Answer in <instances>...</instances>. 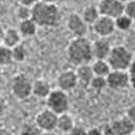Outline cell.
<instances>
[{"instance_id":"obj_1","label":"cell","mask_w":135,"mask_h":135,"mask_svg":"<svg viewBox=\"0 0 135 135\" xmlns=\"http://www.w3.org/2000/svg\"><path fill=\"white\" fill-rule=\"evenodd\" d=\"M68 61L76 67L90 65L94 59L92 42L85 37H74L67 47Z\"/></svg>"},{"instance_id":"obj_2","label":"cell","mask_w":135,"mask_h":135,"mask_svg":"<svg viewBox=\"0 0 135 135\" xmlns=\"http://www.w3.org/2000/svg\"><path fill=\"white\" fill-rule=\"evenodd\" d=\"M31 19L38 27H56L62 19V13L56 4L40 1L32 7Z\"/></svg>"},{"instance_id":"obj_3","label":"cell","mask_w":135,"mask_h":135,"mask_svg":"<svg viewBox=\"0 0 135 135\" xmlns=\"http://www.w3.org/2000/svg\"><path fill=\"white\" fill-rule=\"evenodd\" d=\"M112 71H125L127 72L133 60L132 52L123 45L113 46L110 55L106 60Z\"/></svg>"},{"instance_id":"obj_4","label":"cell","mask_w":135,"mask_h":135,"mask_svg":"<svg viewBox=\"0 0 135 135\" xmlns=\"http://www.w3.org/2000/svg\"><path fill=\"white\" fill-rule=\"evenodd\" d=\"M33 82L25 74H17L11 81V92L17 100H26L32 95Z\"/></svg>"},{"instance_id":"obj_5","label":"cell","mask_w":135,"mask_h":135,"mask_svg":"<svg viewBox=\"0 0 135 135\" xmlns=\"http://www.w3.org/2000/svg\"><path fill=\"white\" fill-rule=\"evenodd\" d=\"M46 108L57 115L67 113L70 108V99L67 92L60 89L51 91L46 98Z\"/></svg>"},{"instance_id":"obj_6","label":"cell","mask_w":135,"mask_h":135,"mask_svg":"<svg viewBox=\"0 0 135 135\" xmlns=\"http://www.w3.org/2000/svg\"><path fill=\"white\" fill-rule=\"evenodd\" d=\"M124 7L125 3L121 0H100L98 4L100 14L113 19L124 14Z\"/></svg>"},{"instance_id":"obj_7","label":"cell","mask_w":135,"mask_h":135,"mask_svg":"<svg viewBox=\"0 0 135 135\" xmlns=\"http://www.w3.org/2000/svg\"><path fill=\"white\" fill-rule=\"evenodd\" d=\"M59 115L52 112L50 109H45L40 111L35 117V125L40 128L42 132L54 131L57 125Z\"/></svg>"},{"instance_id":"obj_8","label":"cell","mask_w":135,"mask_h":135,"mask_svg":"<svg viewBox=\"0 0 135 135\" xmlns=\"http://www.w3.org/2000/svg\"><path fill=\"white\" fill-rule=\"evenodd\" d=\"M67 27L75 37H85L88 31V24L83 17L77 13H71L67 19Z\"/></svg>"},{"instance_id":"obj_9","label":"cell","mask_w":135,"mask_h":135,"mask_svg":"<svg viewBox=\"0 0 135 135\" xmlns=\"http://www.w3.org/2000/svg\"><path fill=\"white\" fill-rule=\"evenodd\" d=\"M92 27H93L94 32L99 37L106 38L109 35L114 33V31L116 29L115 19L101 15V16L98 18V20L92 25Z\"/></svg>"},{"instance_id":"obj_10","label":"cell","mask_w":135,"mask_h":135,"mask_svg":"<svg viewBox=\"0 0 135 135\" xmlns=\"http://www.w3.org/2000/svg\"><path fill=\"white\" fill-rule=\"evenodd\" d=\"M107 87L112 90H121L130 84L128 72L125 71H111L106 77Z\"/></svg>"},{"instance_id":"obj_11","label":"cell","mask_w":135,"mask_h":135,"mask_svg":"<svg viewBox=\"0 0 135 135\" xmlns=\"http://www.w3.org/2000/svg\"><path fill=\"white\" fill-rule=\"evenodd\" d=\"M56 85L60 90L67 92V93L74 90L79 85L76 72L72 71V70L62 71L56 78Z\"/></svg>"},{"instance_id":"obj_12","label":"cell","mask_w":135,"mask_h":135,"mask_svg":"<svg viewBox=\"0 0 135 135\" xmlns=\"http://www.w3.org/2000/svg\"><path fill=\"white\" fill-rule=\"evenodd\" d=\"M112 50L107 38L99 37L92 42V51L95 60H107Z\"/></svg>"},{"instance_id":"obj_13","label":"cell","mask_w":135,"mask_h":135,"mask_svg":"<svg viewBox=\"0 0 135 135\" xmlns=\"http://www.w3.org/2000/svg\"><path fill=\"white\" fill-rule=\"evenodd\" d=\"M115 135H133L135 124L126 117H121L110 123Z\"/></svg>"},{"instance_id":"obj_14","label":"cell","mask_w":135,"mask_h":135,"mask_svg":"<svg viewBox=\"0 0 135 135\" xmlns=\"http://www.w3.org/2000/svg\"><path fill=\"white\" fill-rule=\"evenodd\" d=\"M77 77H78V82L79 85L82 86L83 88H88L90 87L92 80L94 79L95 75L92 70V67L90 65H84L77 68Z\"/></svg>"},{"instance_id":"obj_15","label":"cell","mask_w":135,"mask_h":135,"mask_svg":"<svg viewBox=\"0 0 135 135\" xmlns=\"http://www.w3.org/2000/svg\"><path fill=\"white\" fill-rule=\"evenodd\" d=\"M21 37L22 36H21V34L18 31L17 28L9 27L7 28V29H5L2 45H5L6 47L12 50L16 45L21 44Z\"/></svg>"},{"instance_id":"obj_16","label":"cell","mask_w":135,"mask_h":135,"mask_svg":"<svg viewBox=\"0 0 135 135\" xmlns=\"http://www.w3.org/2000/svg\"><path fill=\"white\" fill-rule=\"evenodd\" d=\"M51 85L45 79H37L32 84V95L38 99H46L51 92Z\"/></svg>"},{"instance_id":"obj_17","label":"cell","mask_w":135,"mask_h":135,"mask_svg":"<svg viewBox=\"0 0 135 135\" xmlns=\"http://www.w3.org/2000/svg\"><path fill=\"white\" fill-rule=\"evenodd\" d=\"M37 28H38V26L36 25V23L30 18V19L19 21L17 29L20 32L22 37H32L36 33Z\"/></svg>"},{"instance_id":"obj_18","label":"cell","mask_w":135,"mask_h":135,"mask_svg":"<svg viewBox=\"0 0 135 135\" xmlns=\"http://www.w3.org/2000/svg\"><path fill=\"white\" fill-rule=\"evenodd\" d=\"M75 121H74L73 117L68 114H62V115H59V118H57V125H56V129H59L62 133H70L72 130L75 128Z\"/></svg>"},{"instance_id":"obj_19","label":"cell","mask_w":135,"mask_h":135,"mask_svg":"<svg viewBox=\"0 0 135 135\" xmlns=\"http://www.w3.org/2000/svg\"><path fill=\"white\" fill-rule=\"evenodd\" d=\"M81 16L83 17L84 21L88 25H93L98 20V18L101 16V14L99 12L98 6L89 5L87 6L86 8H84V10L82 12Z\"/></svg>"},{"instance_id":"obj_20","label":"cell","mask_w":135,"mask_h":135,"mask_svg":"<svg viewBox=\"0 0 135 135\" xmlns=\"http://www.w3.org/2000/svg\"><path fill=\"white\" fill-rule=\"evenodd\" d=\"M91 67H92V70L94 72V75L97 77L106 78L110 74V72L112 71L106 60H95Z\"/></svg>"},{"instance_id":"obj_21","label":"cell","mask_w":135,"mask_h":135,"mask_svg":"<svg viewBox=\"0 0 135 135\" xmlns=\"http://www.w3.org/2000/svg\"><path fill=\"white\" fill-rule=\"evenodd\" d=\"M11 52H12L13 62H25V60L27 59V56H28L27 49L22 44H20V45H16L15 47H13L11 50Z\"/></svg>"},{"instance_id":"obj_22","label":"cell","mask_w":135,"mask_h":135,"mask_svg":"<svg viewBox=\"0 0 135 135\" xmlns=\"http://www.w3.org/2000/svg\"><path fill=\"white\" fill-rule=\"evenodd\" d=\"M13 62L11 50L5 45H0V68L7 67Z\"/></svg>"},{"instance_id":"obj_23","label":"cell","mask_w":135,"mask_h":135,"mask_svg":"<svg viewBox=\"0 0 135 135\" xmlns=\"http://www.w3.org/2000/svg\"><path fill=\"white\" fill-rule=\"evenodd\" d=\"M115 25H116V28L119 30L126 31V30H129L133 26V20L127 15L122 14L115 19Z\"/></svg>"},{"instance_id":"obj_24","label":"cell","mask_w":135,"mask_h":135,"mask_svg":"<svg viewBox=\"0 0 135 135\" xmlns=\"http://www.w3.org/2000/svg\"><path fill=\"white\" fill-rule=\"evenodd\" d=\"M15 13H16V17L19 19V21L30 19L32 16V8L24 5H19Z\"/></svg>"},{"instance_id":"obj_25","label":"cell","mask_w":135,"mask_h":135,"mask_svg":"<svg viewBox=\"0 0 135 135\" xmlns=\"http://www.w3.org/2000/svg\"><path fill=\"white\" fill-rule=\"evenodd\" d=\"M90 87L94 91H96V92H101L102 90H104V89L107 87V81H106V78L95 76L94 79L92 80V82H91Z\"/></svg>"},{"instance_id":"obj_26","label":"cell","mask_w":135,"mask_h":135,"mask_svg":"<svg viewBox=\"0 0 135 135\" xmlns=\"http://www.w3.org/2000/svg\"><path fill=\"white\" fill-rule=\"evenodd\" d=\"M42 131L35 124H26L20 130L19 135H41Z\"/></svg>"},{"instance_id":"obj_27","label":"cell","mask_w":135,"mask_h":135,"mask_svg":"<svg viewBox=\"0 0 135 135\" xmlns=\"http://www.w3.org/2000/svg\"><path fill=\"white\" fill-rule=\"evenodd\" d=\"M124 14L131 18L132 20H135V0H131L125 3Z\"/></svg>"},{"instance_id":"obj_28","label":"cell","mask_w":135,"mask_h":135,"mask_svg":"<svg viewBox=\"0 0 135 135\" xmlns=\"http://www.w3.org/2000/svg\"><path fill=\"white\" fill-rule=\"evenodd\" d=\"M128 75H129V80H130V85L135 88V60L132 62L130 68L128 69Z\"/></svg>"},{"instance_id":"obj_29","label":"cell","mask_w":135,"mask_h":135,"mask_svg":"<svg viewBox=\"0 0 135 135\" xmlns=\"http://www.w3.org/2000/svg\"><path fill=\"white\" fill-rule=\"evenodd\" d=\"M127 118L129 119L132 123L135 124V104L131 105L127 110Z\"/></svg>"},{"instance_id":"obj_30","label":"cell","mask_w":135,"mask_h":135,"mask_svg":"<svg viewBox=\"0 0 135 135\" xmlns=\"http://www.w3.org/2000/svg\"><path fill=\"white\" fill-rule=\"evenodd\" d=\"M67 135H87V130H85L83 127H75Z\"/></svg>"},{"instance_id":"obj_31","label":"cell","mask_w":135,"mask_h":135,"mask_svg":"<svg viewBox=\"0 0 135 135\" xmlns=\"http://www.w3.org/2000/svg\"><path fill=\"white\" fill-rule=\"evenodd\" d=\"M19 1V4L20 5H24V6H27V7H33L36 3L40 2V0H18Z\"/></svg>"},{"instance_id":"obj_32","label":"cell","mask_w":135,"mask_h":135,"mask_svg":"<svg viewBox=\"0 0 135 135\" xmlns=\"http://www.w3.org/2000/svg\"><path fill=\"white\" fill-rule=\"evenodd\" d=\"M6 108H7V104H6L5 99L2 96H0V117H2L4 115Z\"/></svg>"},{"instance_id":"obj_33","label":"cell","mask_w":135,"mask_h":135,"mask_svg":"<svg viewBox=\"0 0 135 135\" xmlns=\"http://www.w3.org/2000/svg\"><path fill=\"white\" fill-rule=\"evenodd\" d=\"M102 132H103V135H115V133H114V131H113L112 127H111L110 124L105 125L103 127V129H102Z\"/></svg>"},{"instance_id":"obj_34","label":"cell","mask_w":135,"mask_h":135,"mask_svg":"<svg viewBox=\"0 0 135 135\" xmlns=\"http://www.w3.org/2000/svg\"><path fill=\"white\" fill-rule=\"evenodd\" d=\"M87 135H103V132H102V129H100V128L93 127V128L87 130Z\"/></svg>"},{"instance_id":"obj_35","label":"cell","mask_w":135,"mask_h":135,"mask_svg":"<svg viewBox=\"0 0 135 135\" xmlns=\"http://www.w3.org/2000/svg\"><path fill=\"white\" fill-rule=\"evenodd\" d=\"M0 135H15L6 128H0Z\"/></svg>"},{"instance_id":"obj_36","label":"cell","mask_w":135,"mask_h":135,"mask_svg":"<svg viewBox=\"0 0 135 135\" xmlns=\"http://www.w3.org/2000/svg\"><path fill=\"white\" fill-rule=\"evenodd\" d=\"M4 32H5V29L2 27V25L0 24V45H2L3 36H4Z\"/></svg>"},{"instance_id":"obj_37","label":"cell","mask_w":135,"mask_h":135,"mask_svg":"<svg viewBox=\"0 0 135 135\" xmlns=\"http://www.w3.org/2000/svg\"><path fill=\"white\" fill-rule=\"evenodd\" d=\"M40 2H45V3H52V4H56L57 2V0H40Z\"/></svg>"},{"instance_id":"obj_38","label":"cell","mask_w":135,"mask_h":135,"mask_svg":"<svg viewBox=\"0 0 135 135\" xmlns=\"http://www.w3.org/2000/svg\"><path fill=\"white\" fill-rule=\"evenodd\" d=\"M41 135H57L56 132H54V131H49V132H42V134Z\"/></svg>"},{"instance_id":"obj_39","label":"cell","mask_w":135,"mask_h":135,"mask_svg":"<svg viewBox=\"0 0 135 135\" xmlns=\"http://www.w3.org/2000/svg\"><path fill=\"white\" fill-rule=\"evenodd\" d=\"M122 2H124V3H126V2H129V1H131V0H121Z\"/></svg>"},{"instance_id":"obj_40","label":"cell","mask_w":135,"mask_h":135,"mask_svg":"<svg viewBox=\"0 0 135 135\" xmlns=\"http://www.w3.org/2000/svg\"><path fill=\"white\" fill-rule=\"evenodd\" d=\"M132 27L135 29V20H133V26H132Z\"/></svg>"},{"instance_id":"obj_41","label":"cell","mask_w":135,"mask_h":135,"mask_svg":"<svg viewBox=\"0 0 135 135\" xmlns=\"http://www.w3.org/2000/svg\"><path fill=\"white\" fill-rule=\"evenodd\" d=\"M133 135H135V130H134V133H133Z\"/></svg>"}]
</instances>
